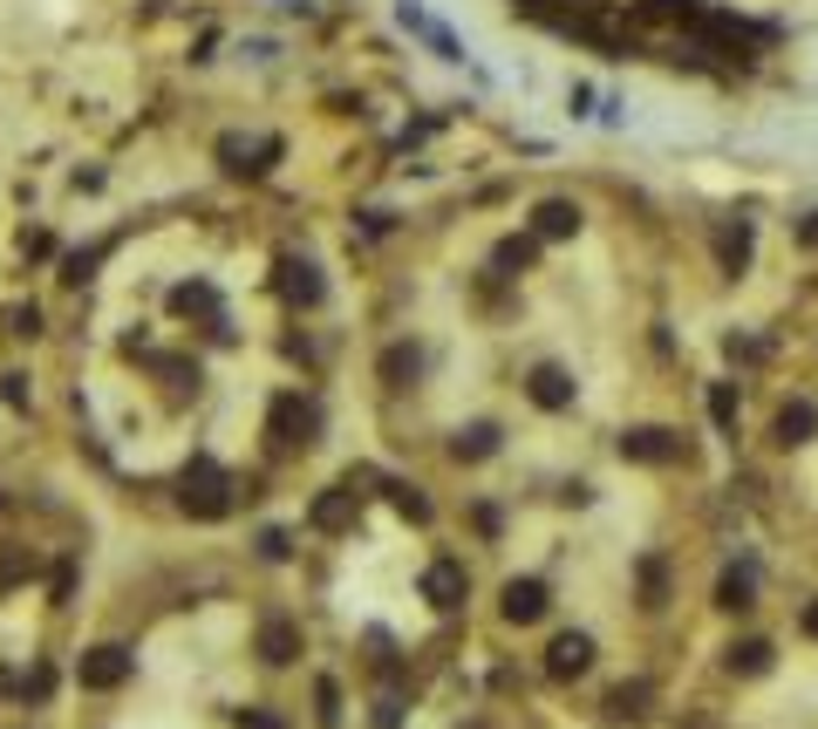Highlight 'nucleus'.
<instances>
[{
  "label": "nucleus",
  "mask_w": 818,
  "mask_h": 729,
  "mask_svg": "<svg viewBox=\"0 0 818 729\" xmlns=\"http://www.w3.org/2000/svg\"><path fill=\"white\" fill-rule=\"evenodd\" d=\"M178 505H184L191 518H225V511H232V477H225L212 457H191L184 477H178Z\"/></svg>",
  "instance_id": "1"
},
{
  "label": "nucleus",
  "mask_w": 818,
  "mask_h": 729,
  "mask_svg": "<svg viewBox=\"0 0 818 729\" xmlns=\"http://www.w3.org/2000/svg\"><path fill=\"white\" fill-rule=\"evenodd\" d=\"M321 430V410L307 395H273V416H266V436H273V451H294V443H315Z\"/></svg>",
  "instance_id": "2"
},
{
  "label": "nucleus",
  "mask_w": 818,
  "mask_h": 729,
  "mask_svg": "<svg viewBox=\"0 0 818 729\" xmlns=\"http://www.w3.org/2000/svg\"><path fill=\"white\" fill-rule=\"evenodd\" d=\"M83 688H124L130 682V647H116V641H103V647H89L83 655Z\"/></svg>",
  "instance_id": "3"
},
{
  "label": "nucleus",
  "mask_w": 818,
  "mask_h": 729,
  "mask_svg": "<svg viewBox=\"0 0 818 729\" xmlns=\"http://www.w3.org/2000/svg\"><path fill=\"white\" fill-rule=\"evenodd\" d=\"M545 606H553V600H545V580H504V593H498V614L512 627H532Z\"/></svg>",
  "instance_id": "4"
},
{
  "label": "nucleus",
  "mask_w": 818,
  "mask_h": 729,
  "mask_svg": "<svg viewBox=\"0 0 818 729\" xmlns=\"http://www.w3.org/2000/svg\"><path fill=\"white\" fill-rule=\"evenodd\" d=\"M620 457H635V464H676L682 457V436L676 430H628V436H620Z\"/></svg>",
  "instance_id": "5"
},
{
  "label": "nucleus",
  "mask_w": 818,
  "mask_h": 729,
  "mask_svg": "<svg viewBox=\"0 0 818 729\" xmlns=\"http://www.w3.org/2000/svg\"><path fill=\"white\" fill-rule=\"evenodd\" d=\"M587 668H594V641L587 634H560L553 647H545V675H553V682H573Z\"/></svg>",
  "instance_id": "6"
},
{
  "label": "nucleus",
  "mask_w": 818,
  "mask_h": 729,
  "mask_svg": "<svg viewBox=\"0 0 818 729\" xmlns=\"http://www.w3.org/2000/svg\"><path fill=\"white\" fill-rule=\"evenodd\" d=\"M423 600L444 606V614H450V606H464V566L457 559H437L431 573H423Z\"/></svg>",
  "instance_id": "7"
},
{
  "label": "nucleus",
  "mask_w": 818,
  "mask_h": 729,
  "mask_svg": "<svg viewBox=\"0 0 818 729\" xmlns=\"http://www.w3.org/2000/svg\"><path fill=\"white\" fill-rule=\"evenodd\" d=\"M294 655H300V627H294V621H280V614H273V621H259V662L287 668Z\"/></svg>",
  "instance_id": "8"
},
{
  "label": "nucleus",
  "mask_w": 818,
  "mask_h": 729,
  "mask_svg": "<svg viewBox=\"0 0 818 729\" xmlns=\"http://www.w3.org/2000/svg\"><path fill=\"white\" fill-rule=\"evenodd\" d=\"M580 232V205L573 198H545V205L532 212V239H573Z\"/></svg>",
  "instance_id": "9"
},
{
  "label": "nucleus",
  "mask_w": 818,
  "mask_h": 729,
  "mask_svg": "<svg viewBox=\"0 0 818 729\" xmlns=\"http://www.w3.org/2000/svg\"><path fill=\"white\" fill-rule=\"evenodd\" d=\"M716 606H723V614H744V606H757V573H751V566H723Z\"/></svg>",
  "instance_id": "10"
},
{
  "label": "nucleus",
  "mask_w": 818,
  "mask_h": 729,
  "mask_svg": "<svg viewBox=\"0 0 818 729\" xmlns=\"http://www.w3.org/2000/svg\"><path fill=\"white\" fill-rule=\"evenodd\" d=\"M525 389H532L539 410H566V402H573V376H566V369H553V361H539Z\"/></svg>",
  "instance_id": "11"
},
{
  "label": "nucleus",
  "mask_w": 818,
  "mask_h": 729,
  "mask_svg": "<svg viewBox=\"0 0 818 729\" xmlns=\"http://www.w3.org/2000/svg\"><path fill=\"white\" fill-rule=\"evenodd\" d=\"M315 525L321 532H348L355 525V484H334V492L315 498Z\"/></svg>",
  "instance_id": "12"
},
{
  "label": "nucleus",
  "mask_w": 818,
  "mask_h": 729,
  "mask_svg": "<svg viewBox=\"0 0 818 729\" xmlns=\"http://www.w3.org/2000/svg\"><path fill=\"white\" fill-rule=\"evenodd\" d=\"M280 294H287L294 307H315V300H321V273L287 253V260H280Z\"/></svg>",
  "instance_id": "13"
},
{
  "label": "nucleus",
  "mask_w": 818,
  "mask_h": 729,
  "mask_svg": "<svg viewBox=\"0 0 818 729\" xmlns=\"http://www.w3.org/2000/svg\"><path fill=\"white\" fill-rule=\"evenodd\" d=\"M751 253H757L751 219H736V225H723V232H716V260H723L730 273H744V266H751Z\"/></svg>",
  "instance_id": "14"
},
{
  "label": "nucleus",
  "mask_w": 818,
  "mask_h": 729,
  "mask_svg": "<svg viewBox=\"0 0 818 729\" xmlns=\"http://www.w3.org/2000/svg\"><path fill=\"white\" fill-rule=\"evenodd\" d=\"M818 436V402H785V410H777V443H811Z\"/></svg>",
  "instance_id": "15"
},
{
  "label": "nucleus",
  "mask_w": 818,
  "mask_h": 729,
  "mask_svg": "<svg viewBox=\"0 0 818 729\" xmlns=\"http://www.w3.org/2000/svg\"><path fill=\"white\" fill-rule=\"evenodd\" d=\"M171 314H205V320H212V335H225V320H219V294H212V287H199V279L171 294Z\"/></svg>",
  "instance_id": "16"
},
{
  "label": "nucleus",
  "mask_w": 818,
  "mask_h": 729,
  "mask_svg": "<svg viewBox=\"0 0 818 729\" xmlns=\"http://www.w3.org/2000/svg\"><path fill=\"white\" fill-rule=\"evenodd\" d=\"M416 369H423V355H416L410 341L382 348V382H389V389H410V382H416Z\"/></svg>",
  "instance_id": "17"
},
{
  "label": "nucleus",
  "mask_w": 818,
  "mask_h": 729,
  "mask_svg": "<svg viewBox=\"0 0 818 729\" xmlns=\"http://www.w3.org/2000/svg\"><path fill=\"white\" fill-rule=\"evenodd\" d=\"M491 451H498V430H491V423L457 430V443H450V457H457V464H478V457H491Z\"/></svg>",
  "instance_id": "18"
},
{
  "label": "nucleus",
  "mask_w": 818,
  "mask_h": 729,
  "mask_svg": "<svg viewBox=\"0 0 818 729\" xmlns=\"http://www.w3.org/2000/svg\"><path fill=\"white\" fill-rule=\"evenodd\" d=\"M771 655H777L771 641H736L723 662H730V675H764V668H771Z\"/></svg>",
  "instance_id": "19"
},
{
  "label": "nucleus",
  "mask_w": 818,
  "mask_h": 729,
  "mask_svg": "<svg viewBox=\"0 0 818 729\" xmlns=\"http://www.w3.org/2000/svg\"><path fill=\"white\" fill-rule=\"evenodd\" d=\"M532 260H539V239H498V253H491L498 273H525Z\"/></svg>",
  "instance_id": "20"
},
{
  "label": "nucleus",
  "mask_w": 818,
  "mask_h": 729,
  "mask_svg": "<svg viewBox=\"0 0 818 729\" xmlns=\"http://www.w3.org/2000/svg\"><path fill=\"white\" fill-rule=\"evenodd\" d=\"M648 702H655L648 682H620L614 696H607V716H648Z\"/></svg>",
  "instance_id": "21"
},
{
  "label": "nucleus",
  "mask_w": 818,
  "mask_h": 729,
  "mask_svg": "<svg viewBox=\"0 0 818 729\" xmlns=\"http://www.w3.org/2000/svg\"><path fill=\"white\" fill-rule=\"evenodd\" d=\"M641 606H669V566L641 559Z\"/></svg>",
  "instance_id": "22"
},
{
  "label": "nucleus",
  "mask_w": 818,
  "mask_h": 729,
  "mask_svg": "<svg viewBox=\"0 0 818 729\" xmlns=\"http://www.w3.org/2000/svg\"><path fill=\"white\" fill-rule=\"evenodd\" d=\"M389 498H396V511H403L410 525H431V498H423L416 484H389Z\"/></svg>",
  "instance_id": "23"
},
{
  "label": "nucleus",
  "mask_w": 818,
  "mask_h": 729,
  "mask_svg": "<svg viewBox=\"0 0 818 729\" xmlns=\"http://www.w3.org/2000/svg\"><path fill=\"white\" fill-rule=\"evenodd\" d=\"M710 416H716V430H736V389L730 382L710 389Z\"/></svg>",
  "instance_id": "24"
},
{
  "label": "nucleus",
  "mask_w": 818,
  "mask_h": 729,
  "mask_svg": "<svg viewBox=\"0 0 818 729\" xmlns=\"http://www.w3.org/2000/svg\"><path fill=\"white\" fill-rule=\"evenodd\" d=\"M34 573V559H21V552H0V587H14V580H28Z\"/></svg>",
  "instance_id": "25"
},
{
  "label": "nucleus",
  "mask_w": 818,
  "mask_h": 729,
  "mask_svg": "<svg viewBox=\"0 0 818 729\" xmlns=\"http://www.w3.org/2000/svg\"><path fill=\"white\" fill-rule=\"evenodd\" d=\"M42 328V307H8V335H34Z\"/></svg>",
  "instance_id": "26"
},
{
  "label": "nucleus",
  "mask_w": 818,
  "mask_h": 729,
  "mask_svg": "<svg viewBox=\"0 0 818 729\" xmlns=\"http://www.w3.org/2000/svg\"><path fill=\"white\" fill-rule=\"evenodd\" d=\"M315 702H321V722H334L341 716V688L334 682H315Z\"/></svg>",
  "instance_id": "27"
},
{
  "label": "nucleus",
  "mask_w": 818,
  "mask_h": 729,
  "mask_svg": "<svg viewBox=\"0 0 818 729\" xmlns=\"http://www.w3.org/2000/svg\"><path fill=\"white\" fill-rule=\"evenodd\" d=\"M240 729H287L273 709H240Z\"/></svg>",
  "instance_id": "28"
},
{
  "label": "nucleus",
  "mask_w": 818,
  "mask_h": 729,
  "mask_svg": "<svg viewBox=\"0 0 818 729\" xmlns=\"http://www.w3.org/2000/svg\"><path fill=\"white\" fill-rule=\"evenodd\" d=\"M0 395H8L14 410H28V376H8V382H0Z\"/></svg>",
  "instance_id": "29"
},
{
  "label": "nucleus",
  "mask_w": 818,
  "mask_h": 729,
  "mask_svg": "<svg viewBox=\"0 0 818 729\" xmlns=\"http://www.w3.org/2000/svg\"><path fill=\"white\" fill-rule=\"evenodd\" d=\"M375 722H382V729H396V722H403V702H396V696H382V709H375Z\"/></svg>",
  "instance_id": "30"
},
{
  "label": "nucleus",
  "mask_w": 818,
  "mask_h": 729,
  "mask_svg": "<svg viewBox=\"0 0 818 729\" xmlns=\"http://www.w3.org/2000/svg\"><path fill=\"white\" fill-rule=\"evenodd\" d=\"M259 552H266V559H287L294 546H287V532H266V539H259Z\"/></svg>",
  "instance_id": "31"
},
{
  "label": "nucleus",
  "mask_w": 818,
  "mask_h": 729,
  "mask_svg": "<svg viewBox=\"0 0 818 729\" xmlns=\"http://www.w3.org/2000/svg\"><path fill=\"white\" fill-rule=\"evenodd\" d=\"M805 634H811V641H818V600H811V606H805Z\"/></svg>",
  "instance_id": "32"
}]
</instances>
